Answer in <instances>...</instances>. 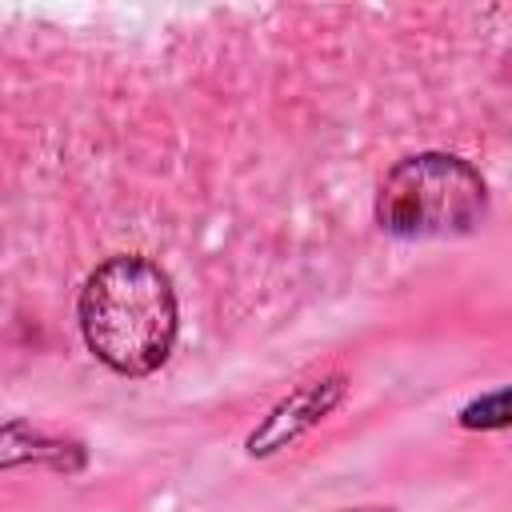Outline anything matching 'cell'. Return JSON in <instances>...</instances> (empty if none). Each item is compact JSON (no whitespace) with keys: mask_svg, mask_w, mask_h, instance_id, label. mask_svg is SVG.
<instances>
[{"mask_svg":"<svg viewBox=\"0 0 512 512\" xmlns=\"http://www.w3.org/2000/svg\"><path fill=\"white\" fill-rule=\"evenodd\" d=\"M336 512H392V508H336Z\"/></svg>","mask_w":512,"mask_h":512,"instance_id":"obj_6","label":"cell"},{"mask_svg":"<svg viewBox=\"0 0 512 512\" xmlns=\"http://www.w3.org/2000/svg\"><path fill=\"white\" fill-rule=\"evenodd\" d=\"M0 464L4 468L40 464V468L72 476L88 464V448L80 440H68V436H48V432L32 428L28 420H8L0 432Z\"/></svg>","mask_w":512,"mask_h":512,"instance_id":"obj_4","label":"cell"},{"mask_svg":"<svg viewBox=\"0 0 512 512\" xmlns=\"http://www.w3.org/2000/svg\"><path fill=\"white\" fill-rule=\"evenodd\" d=\"M344 392H348V376L344 372H328V376H316V380L292 388L244 436V452L256 456V460H264V456H276L280 448H292L304 432H312L320 420H328L336 412V404L344 400Z\"/></svg>","mask_w":512,"mask_h":512,"instance_id":"obj_3","label":"cell"},{"mask_svg":"<svg viewBox=\"0 0 512 512\" xmlns=\"http://www.w3.org/2000/svg\"><path fill=\"white\" fill-rule=\"evenodd\" d=\"M76 320L88 352L104 368L116 376H152L176 344V288L148 256H108L88 272Z\"/></svg>","mask_w":512,"mask_h":512,"instance_id":"obj_1","label":"cell"},{"mask_svg":"<svg viewBox=\"0 0 512 512\" xmlns=\"http://www.w3.org/2000/svg\"><path fill=\"white\" fill-rule=\"evenodd\" d=\"M460 428L472 432H496V428H512V388L476 396L460 408Z\"/></svg>","mask_w":512,"mask_h":512,"instance_id":"obj_5","label":"cell"},{"mask_svg":"<svg viewBox=\"0 0 512 512\" xmlns=\"http://www.w3.org/2000/svg\"><path fill=\"white\" fill-rule=\"evenodd\" d=\"M488 216L484 176L456 152L396 160L376 188V224L400 240L468 236Z\"/></svg>","mask_w":512,"mask_h":512,"instance_id":"obj_2","label":"cell"}]
</instances>
